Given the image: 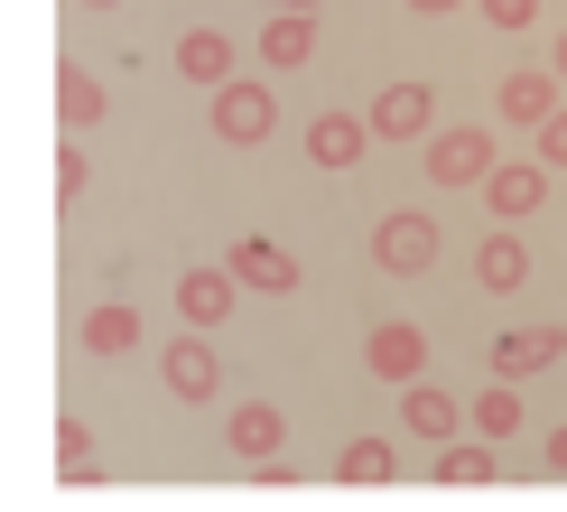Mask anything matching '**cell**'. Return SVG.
<instances>
[{
  "label": "cell",
  "mask_w": 567,
  "mask_h": 512,
  "mask_svg": "<svg viewBox=\"0 0 567 512\" xmlns=\"http://www.w3.org/2000/svg\"><path fill=\"white\" fill-rule=\"evenodd\" d=\"M437 475H446V484H493V448H446Z\"/></svg>",
  "instance_id": "cell-23"
},
{
  "label": "cell",
  "mask_w": 567,
  "mask_h": 512,
  "mask_svg": "<svg viewBox=\"0 0 567 512\" xmlns=\"http://www.w3.org/2000/svg\"><path fill=\"white\" fill-rule=\"evenodd\" d=\"M493 215L503 224H522V215H539V196H549V168H539V158H493Z\"/></svg>",
  "instance_id": "cell-4"
},
{
  "label": "cell",
  "mask_w": 567,
  "mask_h": 512,
  "mask_svg": "<svg viewBox=\"0 0 567 512\" xmlns=\"http://www.w3.org/2000/svg\"><path fill=\"white\" fill-rule=\"evenodd\" d=\"M372 262L400 270V279L429 270V262H437V224H429V215H382V233H372Z\"/></svg>",
  "instance_id": "cell-2"
},
{
  "label": "cell",
  "mask_w": 567,
  "mask_h": 512,
  "mask_svg": "<svg viewBox=\"0 0 567 512\" xmlns=\"http://www.w3.org/2000/svg\"><path fill=\"white\" fill-rule=\"evenodd\" d=\"M131 345H140V308L131 298H112V308L84 317V355H131Z\"/></svg>",
  "instance_id": "cell-16"
},
{
  "label": "cell",
  "mask_w": 567,
  "mask_h": 512,
  "mask_svg": "<svg viewBox=\"0 0 567 512\" xmlns=\"http://www.w3.org/2000/svg\"><path fill=\"white\" fill-rule=\"evenodd\" d=\"M233 279H243V289L289 298V289H298V262H289L279 243H261V233H251V243H233Z\"/></svg>",
  "instance_id": "cell-8"
},
{
  "label": "cell",
  "mask_w": 567,
  "mask_h": 512,
  "mask_svg": "<svg viewBox=\"0 0 567 512\" xmlns=\"http://www.w3.org/2000/svg\"><path fill=\"white\" fill-rule=\"evenodd\" d=\"M270 122H279V103H270V84H215V131L224 140H270Z\"/></svg>",
  "instance_id": "cell-3"
},
{
  "label": "cell",
  "mask_w": 567,
  "mask_h": 512,
  "mask_svg": "<svg viewBox=\"0 0 567 512\" xmlns=\"http://www.w3.org/2000/svg\"><path fill=\"white\" fill-rule=\"evenodd\" d=\"M475 429H484V438H512V429H522V382H503V372H493L484 401H475Z\"/></svg>",
  "instance_id": "cell-20"
},
{
  "label": "cell",
  "mask_w": 567,
  "mask_h": 512,
  "mask_svg": "<svg viewBox=\"0 0 567 512\" xmlns=\"http://www.w3.org/2000/svg\"><path fill=\"white\" fill-rule=\"evenodd\" d=\"M437 122V93L429 84H382V103H372V131L382 140H419Z\"/></svg>",
  "instance_id": "cell-6"
},
{
  "label": "cell",
  "mask_w": 567,
  "mask_h": 512,
  "mask_svg": "<svg viewBox=\"0 0 567 512\" xmlns=\"http://www.w3.org/2000/svg\"><path fill=\"white\" fill-rule=\"evenodd\" d=\"M84 177H93V158L84 150H56V186H65V196H84Z\"/></svg>",
  "instance_id": "cell-26"
},
{
  "label": "cell",
  "mask_w": 567,
  "mask_h": 512,
  "mask_svg": "<svg viewBox=\"0 0 567 512\" xmlns=\"http://www.w3.org/2000/svg\"><path fill=\"white\" fill-rule=\"evenodd\" d=\"M177 75L233 84V38H224V29H186V38H177Z\"/></svg>",
  "instance_id": "cell-13"
},
{
  "label": "cell",
  "mask_w": 567,
  "mask_h": 512,
  "mask_svg": "<svg viewBox=\"0 0 567 512\" xmlns=\"http://www.w3.org/2000/svg\"><path fill=\"white\" fill-rule=\"evenodd\" d=\"M56 112H65L75 131H93V122H103V84H93L84 65H56Z\"/></svg>",
  "instance_id": "cell-19"
},
{
  "label": "cell",
  "mask_w": 567,
  "mask_h": 512,
  "mask_svg": "<svg viewBox=\"0 0 567 512\" xmlns=\"http://www.w3.org/2000/svg\"><path fill=\"white\" fill-rule=\"evenodd\" d=\"M233 289H243L233 270H186V279H177V317H186V326H224V317H233Z\"/></svg>",
  "instance_id": "cell-10"
},
{
  "label": "cell",
  "mask_w": 567,
  "mask_h": 512,
  "mask_svg": "<svg viewBox=\"0 0 567 512\" xmlns=\"http://www.w3.org/2000/svg\"><path fill=\"white\" fill-rule=\"evenodd\" d=\"M307 57H317V10H279L270 29H261V65L289 75V65H307Z\"/></svg>",
  "instance_id": "cell-12"
},
{
  "label": "cell",
  "mask_w": 567,
  "mask_h": 512,
  "mask_svg": "<svg viewBox=\"0 0 567 512\" xmlns=\"http://www.w3.org/2000/svg\"><path fill=\"white\" fill-rule=\"evenodd\" d=\"M410 10H419V19H437V10H456V0H410Z\"/></svg>",
  "instance_id": "cell-28"
},
{
  "label": "cell",
  "mask_w": 567,
  "mask_h": 512,
  "mask_svg": "<svg viewBox=\"0 0 567 512\" xmlns=\"http://www.w3.org/2000/svg\"><path fill=\"white\" fill-rule=\"evenodd\" d=\"M475 10L493 19V29H530V19H539V0H475Z\"/></svg>",
  "instance_id": "cell-25"
},
{
  "label": "cell",
  "mask_w": 567,
  "mask_h": 512,
  "mask_svg": "<svg viewBox=\"0 0 567 512\" xmlns=\"http://www.w3.org/2000/svg\"><path fill=\"white\" fill-rule=\"evenodd\" d=\"M363 140H372V122H353V112H317V122H307V158H317V168H353Z\"/></svg>",
  "instance_id": "cell-9"
},
{
  "label": "cell",
  "mask_w": 567,
  "mask_h": 512,
  "mask_svg": "<svg viewBox=\"0 0 567 512\" xmlns=\"http://www.w3.org/2000/svg\"><path fill=\"white\" fill-rule=\"evenodd\" d=\"M539 363H567V336H558V326H522V336H493V372H503V382H522V372H539Z\"/></svg>",
  "instance_id": "cell-7"
},
{
  "label": "cell",
  "mask_w": 567,
  "mask_h": 512,
  "mask_svg": "<svg viewBox=\"0 0 567 512\" xmlns=\"http://www.w3.org/2000/svg\"><path fill=\"white\" fill-rule=\"evenodd\" d=\"M549 475H567V419L549 429Z\"/></svg>",
  "instance_id": "cell-27"
},
{
  "label": "cell",
  "mask_w": 567,
  "mask_h": 512,
  "mask_svg": "<svg viewBox=\"0 0 567 512\" xmlns=\"http://www.w3.org/2000/svg\"><path fill=\"white\" fill-rule=\"evenodd\" d=\"M279 438H289V419H279L270 401H243V410H233V448H243V457H279Z\"/></svg>",
  "instance_id": "cell-18"
},
{
  "label": "cell",
  "mask_w": 567,
  "mask_h": 512,
  "mask_svg": "<svg viewBox=\"0 0 567 512\" xmlns=\"http://www.w3.org/2000/svg\"><path fill=\"white\" fill-rule=\"evenodd\" d=\"M400 419H410V438H429V448H446V438H456V401H446L437 382H410V401H400Z\"/></svg>",
  "instance_id": "cell-14"
},
{
  "label": "cell",
  "mask_w": 567,
  "mask_h": 512,
  "mask_svg": "<svg viewBox=\"0 0 567 512\" xmlns=\"http://www.w3.org/2000/svg\"><path fill=\"white\" fill-rule=\"evenodd\" d=\"M503 112H512L522 131H539V122L558 112V75H503Z\"/></svg>",
  "instance_id": "cell-17"
},
{
  "label": "cell",
  "mask_w": 567,
  "mask_h": 512,
  "mask_svg": "<svg viewBox=\"0 0 567 512\" xmlns=\"http://www.w3.org/2000/svg\"><path fill=\"white\" fill-rule=\"evenodd\" d=\"M279 10H317V0H279Z\"/></svg>",
  "instance_id": "cell-30"
},
{
  "label": "cell",
  "mask_w": 567,
  "mask_h": 512,
  "mask_svg": "<svg viewBox=\"0 0 567 512\" xmlns=\"http://www.w3.org/2000/svg\"><path fill=\"white\" fill-rule=\"evenodd\" d=\"M549 75H558V84H567V38H558V57H549Z\"/></svg>",
  "instance_id": "cell-29"
},
{
  "label": "cell",
  "mask_w": 567,
  "mask_h": 512,
  "mask_svg": "<svg viewBox=\"0 0 567 512\" xmlns=\"http://www.w3.org/2000/svg\"><path fill=\"white\" fill-rule=\"evenodd\" d=\"M530 140H539V168H567V103H558V112H549V122H539Z\"/></svg>",
  "instance_id": "cell-24"
},
{
  "label": "cell",
  "mask_w": 567,
  "mask_h": 512,
  "mask_svg": "<svg viewBox=\"0 0 567 512\" xmlns=\"http://www.w3.org/2000/svg\"><path fill=\"white\" fill-rule=\"evenodd\" d=\"M56 465H65L75 484L103 475V457H93V429H84V419H56Z\"/></svg>",
  "instance_id": "cell-22"
},
{
  "label": "cell",
  "mask_w": 567,
  "mask_h": 512,
  "mask_svg": "<svg viewBox=\"0 0 567 512\" xmlns=\"http://www.w3.org/2000/svg\"><path fill=\"white\" fill-rule=\"evenodd\" d=\"M158 372H168V391H177V401H215V391H224V363L205 355L196 336H186V345H168V363H158Z\"/></svg>",
  "instance_id": "cell-11"
},
{
  "label": "cell",
  "mask_w": 567,
  "mask_h": 512,
  "mask_svg": "<svg viewBox=\"0 0 567 512\" xmlns=\"http://www.w3.org/2000/svg\"><path fill=\"white\" fill-rule=\"evenodd\" d=\"M363 363L382 372V382H400V391H410L419 372H429V336H419V326H372V345H363Z\"/></svg>",
  "instance_id": "cell-5"
},
{
  "label": "cell",
  "mask_w": 567,
  "mask_h": 512,
  "mask_svg": "<svg viewBox=\"0 0 567 512\" xmlns=\"http://www.w3.org/2000/svg\"><path fill=\"white\" fill-rule=\"evenodd\" d=\"M75 10H112V0H75Z\"/></svg>",
  "instance_id": "cell-31"
},
{
  "label": "cell",
  "mask_w": 567,
  "mask_h": 512,
  "mask_svg": "<svg viewBox=\"0 0 567 512\" xmlns=\"http://www.w3.org/2000/svg\"><path fill=\"white\" fill-rule=\"evenodd\" d=\"M475 279H484V289H522V279H530V252H522V233H484V252H475Z\"/></svg>",
  "instance_id": "cell-15"
},
{
  "label": "cell",
  "mask_w": 567,
  "mask_h": 512,
  "mask_svg": "<svg viewBox=\"0 0 567 512\" xmlns=\"http://www.w3.org/2000/svg\"><path fill=\"white\" fill-rule=\"evenodd\" d=\"M336 475H344V484H391V475H400V457L382 448V438H353V448L336 457Z\"/></svg>",
  "instance_id": "cell-21"
},
{
  "label": "cell",
  "mask_w": 567,
  "mask_h": 512,
  "mask_svg": "<svg viewBox=\"0 0 567 512\" xmlns=\"http://www.w3.org/2000/svg\"><path fill=\"white\" fill-rule=\"evenodd\" d=\"M429 177L437 186H484L493 177V131H437L429 140Z\"/></svg>",
  "instance_id": "cell-1"
}]
</instances>
